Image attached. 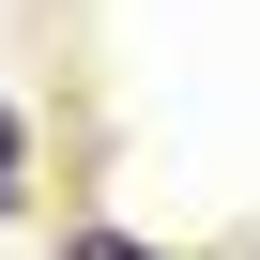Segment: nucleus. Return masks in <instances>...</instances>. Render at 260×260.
I'll return each mask as SVG.
<instances>
[{"mask_svg":"<svg viewBox=\"0 0 260 260\" xmlns=\"http://www.w3.org/2000/svg\"><path fill=\"white\" fill-rule=\"evenodd\" d=\"M16 169H31V122H16V107H0V184H16Z\"/></svg>","mask_w":260,"mask_h":260,"instance_id":"obj_1","label":"nucleus"},{"mask_svg":"<svg viewBox=\"0 0 260 260\" xmlns=\"http://www.w3.org/2000/svg\"><path fill=\"white\" fill-rule=\"evenodd\" d=\"M77 260H153V245H122V230H77Z\"/></svg>","mask_w":260,"mask_h":260,"instance_id":"obj_2","label":"nucleus"}]
</instances>
